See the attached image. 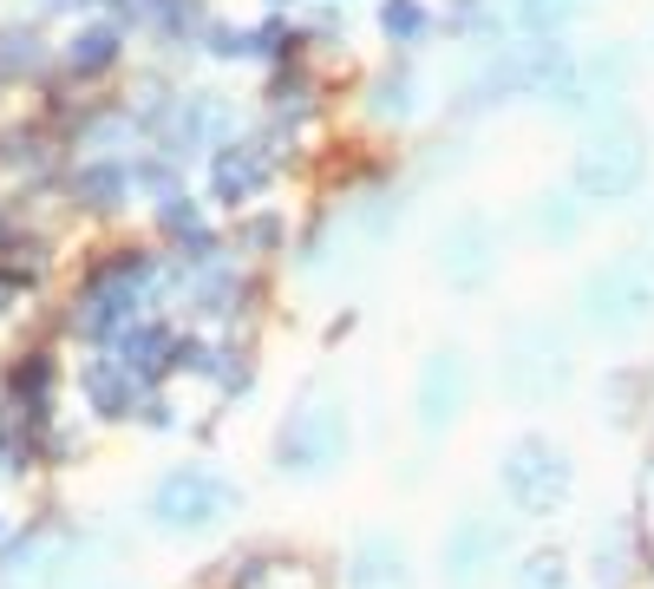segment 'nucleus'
Returning <instances> with one entry per match:
<instances>
[{
  "label": "nucleus",
  "mask_w": 654,
  "mask_h": 589,
  "mask_svg": "<svg viewBox=\"0 0 654 589\" xmlns=\"http://www.w3.org/2000/svg\"><path fill=\"white\" fill-rule=\"evenodd\" d=\"M642 170H648V145L629 118H609L577 157V184L589 197H629L642 184Z\"/></svg>",
  "instance_id": "obj_1"
},
{
  "label": "nucleus",
  "mask_w": 654,
  "mask_h": 589,
  "mask_svg": "<svg viewBox=\"0 0 654 589\" xmlns=\"http://www.w3.org/2000/svg\"><path fill=\"white\" fill-rule=\"evenodd\" d=\"M589 314L602 321V328H635V321H648L654 314V262L648 256H629V262H609L602 276H589Z\"/></svg>",
  "instance_id": "obj_2"
},
{
  "label": "nucleus",
  "mask_w": 654,
  "mask_h": 589,
  "mask_svg": "<svg viewBox=\"0 0 654 589\" xmlns=\"http://www.w3.org/2000/svg\"><path fill=\"white\" fill-rule=\"evenodd\" d=\"M505 485L537 512V505H550V498H563V458L550 452V445H537V440H523L517 452H510V465H505Z\"/></svg>",
  "instance_id": "obj_3"
},
{
  "label": "nucleus",
  "mask_w": 654,
  "mask_h": 589,
  "mask_svg": "<svg viewBox=\"0 0 654 589\" xmlns=\"http://www.w3.org/2000/svg\"><path fill=\"white\" fill-rule=\"evenodd\" d=\"M334 452H341V420L334 413H301L289 433H282V458H289L294 472H321Z\"/></svg>",
  "instance_id": "obj_4"
},
{
  "label": "nucleus",
  "mask_w": 654,
  "mask_h": 589,
  "mask_svg": "<svg viewBox=\"0 0 654 589\" xmlns=\"http://www.w3.org/2000/svg\"><path fill=\"white\" fill-rule=\"evenodd\" d=\"M438 400H445V413L458 406V361L451 354H438L426 368V426H438Z\"/></svg>",
  "instance_id": "obj_5"
},
{
  "label": "nucleus",
  "mask_w": 654,
  "mask_h": 589,
  "mask_svg": "<svg viewBox=\"0 0 654 589\" xmlns=\"http://www.w3.org/2000/svg\"><path fill=\"white\" fill-rule=\"evenodd\" d=\"M164 505H184V512H217V505H222V485H217V478H190V485L177 478V485L164 492Z\"/></svg>",
  "instance_id": "obj_6"
},
{
  "label": "nucleus",
  "mask_w": 654,
  "mask_h": 589,
  "mask_svg": "<svg viewBox=\"0 0 654 589\" xmlns=\"http://www.w3.org/2000/svg\"><path fill=\"white\" fill-rule=\"evenodd\" d=\"M217 184H222V197H242V190H256V184H262V164H256V157H222Z\"/></svg>",
  "instance_id": "obj_7"
},
{
  "label": "nucleus",
  "mask_w": 654,
  "mask_h": 589,
  "mask_svg": "<svg viewBox=\"0 0 654 589\" xmlns=\"http://www.w3.org/2000/svg\"><path fill=\"white\" fill-rule=\"evenodd\" d=\"M426 27V13L413 7V0H386V33H399V40H413Z\"/></svg>",
  "instance_id": "obj_8"
}]
</instances>
